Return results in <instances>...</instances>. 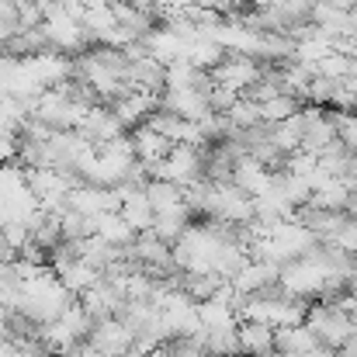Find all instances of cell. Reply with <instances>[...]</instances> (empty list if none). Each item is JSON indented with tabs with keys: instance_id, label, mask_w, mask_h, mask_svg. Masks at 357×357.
<instances>
[{
	"instance_id": "cell-1",
	"label": "cell",
	"mask_w": 357,
	"mask_h": 357,
	"mask_svg": "<svg viewBox=\"0 0 357 357\" xmlns=\"http://www.w3.org/2000/svg\"><path fill=\"white\" fill-rule=\"evenodd\" d=\"M305 323H309V330L330 351H340L354 337V316H351V309H347L344 298H316V302H309Z\"/></svg>"
},
{
	"instance_id": "cell-7",
	"label": "cell",
	"mask_w": 357,
	"mask_h": 357,
	"mask_svg": "<svg viewBox=\"0 0 357 357\" xmlns=\"http://www.w3.org/2000/svg\"><path fill=\"white\" fill-rule=\"evenodd\" d=\"M278 347V330L260 319H239V354L264 357Z\"/></svg>"
},
{
	"instance_id": "cell-15",
	"label": "cell",
	"mask_w": 357,
	"mask_h": 357,
	"mask_svg": "<svg viewBox=\"0 0 357 357\" xmlns=\"http://www.w3.org/2000/svg\"><path fill=\"white\" fill-rule=\"evenodd\" d=\"M264 357H288V354H281V351H278V347H274V351H271V354H264Z\"/></svg>"
},
{
	"instance_id": "cell-3",
	"label": "cell",
	"mask_w": 357,
	"mask_h": 357,
	"mask_svg": "<svg viewBox=\"0 0 357 357\" xmlns=\"http://www.w3.org/2000/svg\"><path fill=\"white\" fill-rule=\"evenodd\" d=\"M94 347H101L108 357H125L132 347H135V333H132V326L119 316H105V319H94V326H91V337H87Z\"/></svg>"
},
{
	"instance_id": "cell-6",
	"label": "cell",
	"mask_w": 357,
	"mask_h": 357,
	"mask_svg": "<svg viewBox=\"0 0 357 357\" xmlns=\"http://www.w3.org/2000/svg\"><path fill=\"white\" fill-rule=\"evenodd\" d=\"M278 274H281V267H278V264L250 257V260L239 267L236 274L229 278V284L236 288L239 295H257V291H267V288H274V284H278Z\"/></svg>"
},
{
	"instance_id": "cell-14",
	"label": "cell",
	"mask_w": 357,
	"mask_h": 357,
	"mask_svg": "<svg viewBox=\"0 0 357 357\" xmlns=\"http://www.w3.org/2000/svg\"><path fill=\"white\" fill-rule=\"evenodd\" d=\"M347 184H351V191L357 188V156H351V167H347Z\"/></svg>"
},
{
	"instance_id": "cell-8",
	"label": "cell",
	"mask_w": 357,
	"mask_h": 357,
	"mask_svg": "<svg viewBox=\"0 0 357 357\" xmlns=\"http://www.w3.org/2000/svg\"><path fill=\"white\" fill-rule=\"evenodd\" d=\"M271 181H274V174L253 153H243L236 160V167H233V184H236L239 191H246L250 198H260L271 188Z\"/></svg>"
},
{
	"instance_id": "cell-12",
	"label": "cell",
	"mask_w": 357,
	"mask_h": 357,
	"mask_svg": "<svg viewBox=\"0 0 357 357\" xmlns=\"http://www.w3.org/2000/svg\"><path fill=\"white\" fill-rule=\"evenodd\" d=\"M302 112V98L298 94H278V98H271V101H260V119L264 121H284L291 119V115H298Z\"/></svg>"
},
{
	"instance_id": "cell-11",
	"label": "cell",
	"mask_w": 357,
	"mask_h": 357,
	"mask_svg": "<svg viewBox=\"0 0 357 357\" xmlns=\"http://www.w3.org/2000/svg\"><path fill=\"white\" fill-rule=\"evenodd\" d=\"M146 198H149L153 212H170V208L188 205V202H184V188L174 184V181H163V177H153V181L146 184Z\"/></svg>"
},
{
	"instance_id": "cell-9",
	"label": "cell",
	"mask_w": 357,
	"mask_h": 357,
	"mask_svg": "<svg viewBox=\"0 0 357 357\" xmlns=\"http://www.w3.org/2000/svg\"><path fill=\"white\" fill-rule=\"evenodd\" d=\"M91 236L108 239L112 246H132L139 233L128 226V219L121 215V208H115V212H101V215L91 219Z\"/></svg>"
},
{
	"instance_id": "cell-5",
	"label": "cell",
	"mask_w": 357,
	"mask_h": 357,
	"mask_svg": "<svg viewBox=\"0 0 357 357\" xmlns=\"http://www.w3.org/2000/svg\"><path fill=\"white\" fill-rule=\"evenodd\" d=\"M278 351L288 357H333L337 354V351H330V347L309 330V323L281 326V330H278Z\"/></svg>"
},
{
	"instance_id": "cell-2",
	"label": "cell",
	"mask_w": 357,
	"mask_h": 357,
	"mask_svg": "<svg viewBox=\"0 0 357 357\" xmlns=\"http://www.w3.org/2000/svg\"><path fill=\"white\" fill-rule=\"evenodd\" d=\"M264 73V63L253 59V56H243V52H226V59L212 70V80L233 94H246Z\"/></svg>"
},
{
	"instance_id": "cell-10",
	"label": "cell",
	"mask_w": 357,
	"mask_h": 357,
	"mask_svg": "<svg viewBox=\"0 0 357 357\" xmlns=\"http://www.w3.org/2000/svg\"><path fill=\"white\" fill-rule=\"evenodd\" d=\"M132 146H135V160H142L146 167L149 163H160L167 153H170V139L167 135H160L156 128H149V125H139V128H132Z\"/></svg>"
},
{
	"instance_id": "cell-13",
	"label": "cell",
	"mask_w": 357,
	"mask_h": 357,
	"mask_svg": "<svg viewBox=\"0 0 357 357\" xmlns=\"http://www.w3.org/2000/svg\"><path fill=\"white\" fill-rule=\"evenodd\" d=\"M323 243H330V246H337V250H344V253H351L357 257V215H344V222L330 233V236L323 239Z\"/></svg>"
},
{
	"instance_id": "cell-4",
	"label": "cell",
	"mask_w": 357,
	"mask_h": 357,
	"mask_svg": "<svg viewBox=\"0 0 357 357\" xmlns=\"http://www.w3.org/2000/svg\"><path fill=\"white\" fill-rule=\"evenodd\" d=\"M52 271H56V278H59L73 295H84L87 288H94V284L105 278L91 260H84V257H77V253H59V257H52Z\"/></svg>"
}]
</instances>
